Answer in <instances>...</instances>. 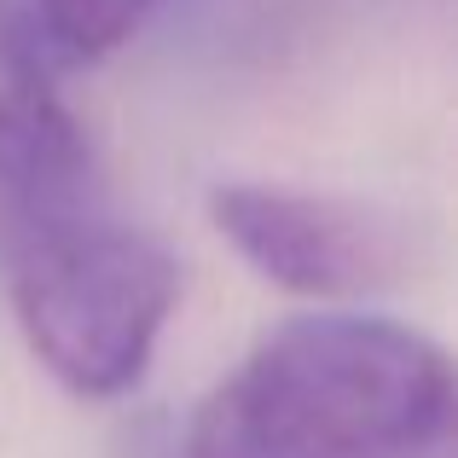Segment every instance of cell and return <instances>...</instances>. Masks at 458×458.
<instances>
[{
	"label": "cell",
	"mask_w": 458,
	"mask_h": 458,
	"mask_svg": "<svg viewBox=\"0 0 458 458\" xmlns=\"http://www.w3.org/2000/svg\"><path fill=\"white\" fill-rule=\"evenodd\" d=\"M453 366L377 313H308L267 331L186 429V458H453Z\"/></svg>",
	"instance_id": "cell-1"
},
{
	"label": "cell",
	"mask_w": 458,
	"mask_h": 458,
	"mask_svg": "<svg viewBox=\"0 0 458 458\" xmlns=\"http://www.w3.org/2000/svg\"><path fill=\"white\" fill-rule=\"evenodd\" d=\"M0 279L30 354L81 401L146 377L180 296V261L99 198L0 215Z\"/></svg>",
	"instance_id": "cell-2"
},
{
	"label": "cell",
	"mask_w": 458,
	"mask_h": 458,
	"mask_svg": "<svg viewBox=\"0 0 458 458\" xmlns=\"http://www.w3.org/2000/svg\"><path fill=\"white\" fill-rule=\"evenodd\" d=\"M209 221L267 284L319 302L389 291L418 261L412 221L348 191L221 180L209 191Z\"/></svg>",
	"instance_id": "cell-3"
},
{
	"label": "cell",
	"mask_w": 458,
	"mask_h": 458,
	"mask_svg": "<svg viewBox=\"0 0 458 458\" xmlns=\"http://www.w3.org/2000/svg\"><path fill=\"white\" fill-rule=\"evenodd\" d=\"M93 198V146L23 0H0V215Z\"/></svg>",
	"instance_id": "cell-4"
},
{
	"label": "cell",
	"mask_w": 458,
	"mask_h": 458,
	"mask_svg": "<svg viewBox=\"0 0 458 458\" xmlns=\"http://www.w3.org/2000/svg\"><path fill=\"white\" fill-rule=\"evenodd\" d=\"M163 0H23L30 23L53 47L58 64H88V58L116 53L146 30V18Z\"/></svg>",
	"instance_id": "cell-5"
}]
</instances>
